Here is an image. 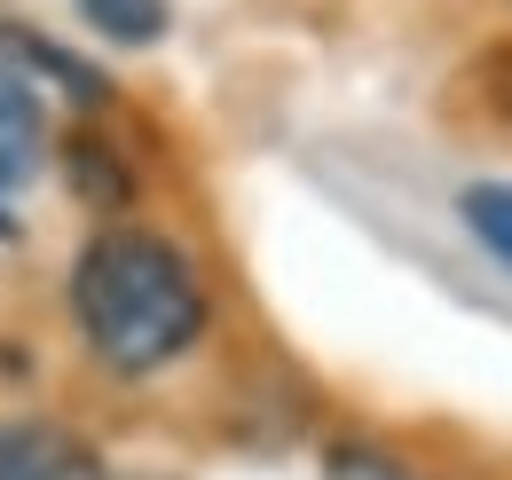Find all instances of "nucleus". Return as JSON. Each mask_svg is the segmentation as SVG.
<instances>
[{
  "mask_svg": "<svg viewBox=\"0 0 512 480\" xmlns=\"http://www.w3.org/2000/svg\"><path fill=\"white\" fill-rule=\"evenodd\" d=\"M71 315L79 339L111 370H166L174 355H190L205 331V284H197L190 252L150 229H103L71 268Z\"/></svg>",
  "mask_w": 512,
  "mask_h": 480,
  "instance_id": "1",
  "label": "nucleus"
},
{
  "mask_svg": "<svg viewBox=\"0 0 512 480\" xmlns=\"http://www.w3.org/2000/svg\"><path fill=\"white\" fill-rule=\"evenodd\" d=\"M0 480H111V473L79 433L24 418V425H0Z\"/></svg>",
  "mask_w": 512,
  "mask_h": 480,
  "instance_id": "2",
  "label": "nucleus"
},
{
  "mask_svg": "<svg viewBox=\"0 0 512 480\" xmlns=\"http://www.w3.org/2000/svg\"><path fill=\"white\" fill-rule=\"evenodd\" d=\"M0 71L48 79V87H64L71 103H103V95H111V79L87 56H71L64 40H48V32H32V24H16V16H0Z\"/></svg>",
  "mask_w": 512,
  "mask_h": 480,
  "instance_id": "3",
  "label": "nucleus"
},
{
  "mask_svg": "<svg viewBox=\"0 0 512 480\" xmlns=\"http://www.w3.org/2000/svg\"><path fill=\"white\" fill-rule=\"evenodd\" d=\"M40 150H48V111H40L32 79L0 71V205L40 174Z\"/></svg>",
  "mask_w": 512,
  "mask_h": 480,
  "instance_id": "4",
  "label": "nucleus"
},
{
  "mask_svg": "<svg viewBox=\"0 0 512 480\" xmlns=\"http://www.w3.org/2000/svg\"><path fill=\"white\" fill-rule=\"evenodd\" d=\"M457 213H465V229L481 237V252L512 268V181H465L457 189Z\"/></svg>",
  "mask_w": 512,
  "mask_h": 480,
  "instance_id": "5",
  "label": "nucleus"
},
{
  "mask_svg": "<svg viewBox=\"0 0 512 480\" xmlns=\"http://www.w3.org/2000/svg\"><path fill=\"white\" fill-rule=\"evenodd\" d=\"M64 166H71V189L87 197V205H127L134 197V181H127V166L95 142V134H71V150H64Z\"/></svg>",
  "mask_w": 512,
  "mask_h": 480,
  "instance_id": "6",
  "label": "nucleus"
},
{
  "mask_svg": "<svg viewBox=\"0 0 512 480\" xmlns=\"http://www.w3.org/2000/svg\"><path fill=\"white\" fill-rule=\"evenodd\" d=\"M79 16H87L103 40H119V48L166 40V0H79Z\"/></svg>",
  "mask_w": 512,
  "mask_h": 480,
  "instance_id": "7",
  "label": "nucleus"
},
{
  "mask_svg": "<svg viewBox=\"0 0 512 480\" xmlns=\"http://www.w3.org/2000/svg\"><path fill=\"white\" fill-rule=\"evenodd\" d=\"M331 480H402V473L386 465L379 449H355V441H347V449L331 457Z\"/></svg>",
  "mask_w": 512,
  "mask_h": 480,
  "instance_id": "8",
  "label": "nucleus"
}]
</instances>
